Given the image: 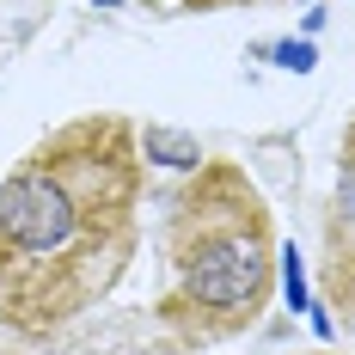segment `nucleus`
<instances>
[{
    "label": "nucleus",
    "instance_id": "f257e3e1",
    "mask_svg": "<svg viewBox=\"0 0 355 355\" xmlns=\"http://www.w3.org/2000/svg\"><path fill=\"white\" fill-rule=\"evenodd\" d=\"M141 135L73 116L0 178V324L49 337L92 313L141 245Z\"/></svg>",
    "mask_w": 355,
    "mask_h": 355
},
{
    "label": "nucleus",
    "instance_id": "0eeeda50",
    "mask_svg": "<svg viewBox=\"0 0 355 355\" xmlns=\"http://www.w3.org/2000/svg\"><path fill=\"white\" fill-rule=\"evenodd\" d=\"M343 172H349V184H355V116H349V129H343Z\"/></svg>",
    "mask_w": 355,
    "mask_h": 355
},
{
    "label": "nucleus",
    "instance_id": "7ed1b4c3",
    "mask_svg": "<svg viewBox=\"0 0 355 355\" xmlns=\"http://www.w3.org/2000/svg\"><path fill=\"white\" fill-rule=\"evenodd\" d=\"M324 300L343 313L355 337V220H331V251H324Z\"/></svg>",
    "mask_w": 355,
    "mask_h": 355
},
{
    "label": "nucleus",
    "instance_id": "423d86ee",
    "mask_svg": "<svg viewBox=\"0 0 355 355\" xmlns=\"http://www.w3.org/2000/svg\"><path fill=\"white\" fill-rule=\"evenodd\" d=\"M276 62H282V68H294V73H313V62H319V55H313V43H276Z\"/></svg>",
    "mask_w": 355,
    "mask_h": 355
},
{
    "label": "nucleus",
    "instance_id": "20e7f679",
    "mask_svg": "<svg viewBox=\"0 0 355 355\" xmlns=\"http://www.w3.org/2000/svg\"><path fill=\"white\" fill-rule=\"evenodd\" d=\"M141 153H147V159H159V166H172V172H196V166H202V147H196V135L166 129V123H147Z\"/></svg>",
    "mask_w": 355,
    "mask_h": 355
},
{
    "label": "nucleus",
    "instance_id": "f03ea898",
    "mask_svg": "<svg viewBox=\"0 0 355 355\" xmlns=\"http://www.w3.org/2000/svg\"><path fill=\"white\" fill-rule=\"evenodd\" d=\"M166 270H172V288L159 300V319L190 349L257 324L276 282V233L257 184L239 166L202 159L196 178L172 196Z\"/></svg>",
    "mask_w": 355,
    "mask_h": 355
},
{
    "label": "nucleus",
    "instance_id": "39448f33",
    "mask_svg": "<svg viewBox=\"0 0 355 355\" xmlns=\"http://www.w3.org/2000/svg\"><path fill=\"white\" fill-rule=\"evenodd\" d=\"M276 257H282V288H288V306H294V313H306L313 300H306V270H300V251L288 245V251H276Z\"/></svg>",
    "mask_w": 355,
    "mask_h": 355
}]
</instances>
